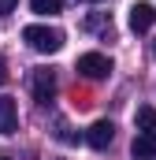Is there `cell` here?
<instances>
[{"mask_svg": "<svg viewBox=\"0 0 156 160\" xmlns=\"http://www.w3.org/2000/svg\"><path fill=\"white\" fill-rule=\"evenodd\" d=\"M134 127H138V134H145V138H156V108H153V104H141V108H138V116H134Z\"/></svg>", "mask_w": 156, "mask_h": 160, "instance_id": "obj_7", "label": "cell"}, {"mask_svg": "<svg viewBox=\"0 0 156 160\" xmlns=\"http://www.w3.org/2000/svg\"><path fill=\"white\" fill-rule=\"evenodd\" d=\"M85 142H89V149L104 153V149L115 142V123H112V119H97L89 130H85Z\"/></svg>", "mask_w": 156, "mask_h": 160, "instance_id": "obj_3", "label": "cell"}, {"mask_svg": "<svg viewBox=\"0 0 156 160\" xmlns=\"http://www.w3.org/2000/svg\"><path fill=\"white\" fill-rule=\"evenodd\" d=\"M75 71L82 78H89V82H100V78L112 75V60H108L104 52H82L78 63H75Z\"/></svg>", "mask_w": 156, "mask_h": 160, "instance_id": "obj_2", "label": "cell"}, {"mask_svg": "<svg viewBox=\"0 0 156 160\" xmlns=\"http://www.w3.org/2000/svg\"><path fill=\"white\" fill-rule=\"evenodd\" d=\"M82 30H97V34H112V15L108 11H97L82 22Z\"/></svg>", "mask_w": 156, "mask_h": 160, "instance_id": "obj_9", "label": "cell"}, {"mask_svg": "<svg viewBox=\"0 0 156 160\" xmlns=\"http://www.w3.org/2000/svg\"><path fill=\"white\" fill-rule=\"evenodd\" d=\"M153 56H156V41H153Z\"/></svg>", "mask_w": 156, "mask_h": 160, "instance_id": "obj_13", "label": "cell"}, {"mask_svg": "<svg viewBox=\"0 0 156 160\" xmlns=\"http://www.w3.org/2000/svg\"><path fill=\"white\" fill-rule=\"evenodd\" d=\"M0 160H11V157H0Z\"/></svg>", "mask_w": 156, "mask_h": 160, "instance_id": "obj_14", "label": "cell"}, {"mask_svg": "<svg viewBox=\"0 0 156 160\" xmlns=\"http://www.w3.org/2000/svg\"><path fill=\"white\" fill-rule=\"evenodd\" d=\"M19 127V104L11 97H0V134H15Z\"/></svg>", "mask_w": 156, "mask_h": 160, "instance_id": "obj_6", "label": "cell"}, {"mask_svg": "<svg viewBox=\"0 0 156 160\" xmlns=\"http://www.w3.org/2000/svg\"><path fill=\"white\" fill-rule=\"evenodd\" d=\"M134 160H156V138H145V134H134V145H130Z\"/></svg>", "mask_w": 156, "mask_h": 160, "instance_id": "obj_8", "label": "cell"}, {"mask_svg": "<svg viewBox=\"0 0 156 160\" xmlns=\"http://www.w3.org/2000/svg\"><path fill=\"white\" fill-rule=\"evenodd\" d=\"M22 41L34 52H41V56H52V52L63 48V30H56V26H26L22 30Z\"/></svg>", "mask_w": 156, "mask_h": 160, "instance_id": "obj_1", "label": "cell"}, {"mask_svg": "<svg viewBox=\"0 0 156 160\" xmlns=\"http://www.w3.org/2000/svg\"><path fill=\"white\" fill-rule=\"evenodd\" d=\"M126 22H130V30H134V34H145V30H153V26H156V8H153V4H145V0H138V4L130 8Z\"/></svg>", "mask_w": 156, "mask_h": 160, "instance_id": "obj_4", "label": "cell"}, {"mask_svg": "<svg viewBox=\"0 0 156 160\" xmlns=\"http://www.w3.org/2000/svg\"><path fill=\"white\" fill-rule=\"evenodd\" d=\"M30 86H34V97H37L41 104H48V101L56 97V71L37 67V71H34V78H30Z\"/></svg>", "mask_w": 156, "mask_h": 160, "instance_id": "obj_5", "label": "cell"}, {"mask_svg": "<svg viewBox=\"0 0 156 160\" xmlns=\"http://www.w3.org/2000/svg\"><path fill=\"white\" fill-rule=\"evenodd\" d=\"M30 11L34 15H60L63 11V0H30Z\"/></svg>", "mask_w": 156, "mask_h": 160, "instance_id": "obj_10", "label": "cell"}, {"mask_svg": "<svg viewBox=\"0 0 156 160\" xmlns=\"http://www.w3.org/2000/svg\"><path fill=\"white\" fill-rule=\"evenodd\" d=\"M7 82V63H4V56H0V86Z\"/></svg>", "mask_w": 156, "mask_h": 160, "instance_id": "obj_12", "label": "cell"}, {"mask_svg": "<svg viewBox=\"0 0 156 160\" xmlns=\"http://www.w3.org/2000/svg\"><path fill=\"white\" fill-rule=\"evenodd\" d=\"M15 8H19V0H0V15H11Z\"/></svg>", "mask_w": 156, "mask_h": 160, "instance_id": "obj_11", "label": "cell"}]
</instances>
